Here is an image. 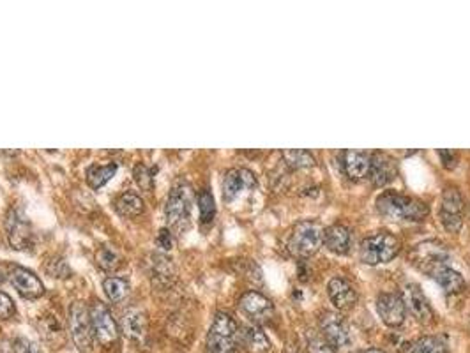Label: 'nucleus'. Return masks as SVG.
<instances>
[{
	"label": "nucleus",
	"mask_w": 470,
	"mask_h": 353,
	"mask_svg": "<svg viewBox=\"0 0 470 353\" xmlns=\"http://www.w3.org/2000/svg\"><path fill=\"white\" fill-rule=\"evenodd\" d=\"M283 159L290 168L295 169H304L311 168L316 165L315 155L309 151H299V148H292V151H283Z\"/></svg>",
	"instance_id": "29"
},
{
	"label": "nucleus",
	"mask_w": 470,
	"mask_h": 353,
	"mask_svg": "<svg viewBox=\"0 0 470 353\" xmlns=\"http://www.w3.org/2000/svg\"><path fill=\"white\" fill-rule=\"evenodd\" d=\"M403 304L405 309H407L408 313L415 318L421 324H428L434 318V311H431V305L428 302L427 295L422 293L421 286L415 283H408L407 286L403 288Z\"/></svg>",
	"instance_id": "14"
},
{
	"label": "nucleus",
	"mask_w": 470,
	"mask_h": 353,
	"mask_svg": "<svg viewBox=\"0 0 470 353\" xmlns=\"http://www.w3.org/2000/svg\"><path fill=\"white\" fill-rule=\"evenodd\" d=\"M327 295H329L331 302L340 311H349L357 302L356 290H354V286L345 277H333L327 283Z\"/></svg>",
	"instance_id": "18"
},
{
	"label": "nucleus",
	"mask_w": 470,
	"mask_h": 353,
	"mask_svg": "<svg viewBox=\"0 0 470 353\" xmlns=\"http://www.w3.org/2000/svg\"><path fill=\"white\" fill-rule=\"evenodd\" d=\"M156 242H158V246L161 247V249L170 251L173 247V235H172V232H170L168 228H161V230H159L158 239H156Z\"/></svg>",
	"instance_id": "36"
},
{
	"label": "nucleus",
	"mask_w": 470,
	"mask_h": 353,
	"mask_svg": "<svg viewBox=\"0 0 470 353\" xmlns=\"http://www.w3.org/2000/svg\"><path fill=\"white\" fill-rule=\"evenodd\" d=\"M18 342H20V346H18L20 353H43L36 342H30V341H27V339H20Z\"/></svg>",
	"instance_id": "38"
},
{
	"label": "nucleus",
	"mask_w": 470,
	"mask_h": 353,
	"mask_svg": "<svg viewBox=\"0 0 470 353\" xmlns=\"http://www.w3.org/2000/svg\"><path fill=\"white\" fill-rule=\"evenodd\" d=\"M401 242L389 232H379L364 237L359 247L361 260L366 265L387 263L400 253Z\"/></svg>",
	"instance_id": "2"
},
{
	"label": "nucleus",
	"mask_w": 470,
	"mask_h": 353,
	"mask_svg": "<svg viewBox=\"0 0 470 353\" xmlns=\"http://www.w3.org/2000/svg\"><path fill=\"white\" fill-rule=\"evenodd\" d=\"M239 339L244 346H246L248 352L251 353H269L271 352V341L265 335V332L262 331L260 325H248L243 331L239 332Z\"/></svg>",
	"instance_id": "23"
},
{
	"label": "nucleus",
	"mask_w": 470,
	"mask_h": 353,
	"mask_svg": "<svg viewBox=\"0 0 470 353\" xmlns=\"http://www.w3.org/2000/svg\"><path fill=\"white\" fill-rule=\"evenodd\" d=\"M135 181L144 191H151L152 186H154V173L151 168L140 162L135 166Z\"/></svg>",
	"instance_id": "33"
},
{
	"label": "nucleus",
	"mask_w": 470,
	"mask_h": 353,
	"mask_svg": "<svg viewBox=\"0 0 470 353\" xmlns=\"http://www.w3.org/2000/svg\"><path fill=\"white\" fill-rule=\"evenodd\" d=\"M6 235L9 246L16 251H25L32 246L34 232L29 217L22 209H11L6 216Z\"/></svg>",
	"instance_id": "7"
},
{
	"label": "nucleus",
	"mask_w": 470,
	"mask_h": 353,
	"mask_svg": "<svg viewBox=\"0 0 470 353\" xmlns=\"http://www.w3.org/2000/svg\"><path fill=\"white\" fill-rule=\"evenodd\" d=\"M357 353H386V352H382V349H377V348H370V349H361V352H357Z\"/></svg>",
	"instance_id": "39"
},
{
	"label": "nucleus",
	"mask_w": 470,
	"mask_h": 353,
	"mask_svg": "<svg viewBox=\"0 0 470 353\" xmlns=\"http://www.w3.org/2000/svg\"><path fill=\"white\" fill-rule=\"evenodd\" d=\"M60 265H64V261L62 260H59V261H57V267H60ZM52 272H53V277H55V274H57V277H60V274H59V269H53L52 270ZM52 272H50V274H52Z\"/></svg>",
	"instance_id": "40"
},
{
	"label": "nucleus",
	"mask_w": 470,
	"mask_h": 353,
	"mask_svg": "<svg viewBox=\"0 0 470 353\" xmlns=\"http://www.w3.org/2000/svg\"><path fill=\"white\" fill-rule=\"evenodd\" d=\"M377 209L393 221H422L430 214V207L414 196L386 191L377 198Z\"/></svg>",
	"instance_id": "1"
},
{
	"label": "nucleus",
	"mask_w": 470,
	"mask_h": 353,
	"mask_svg": "<svg viewBox=\"0 0 470 353\" xmlns=\"http://www.w3.org/2000/svg\"><path fill=\"white\" fill-rule=\"evenodd\" d=\"M323 244L335 254H347L352 246V232L345 225H333L323 230Z\"/></svg>",
	"instance_id": "19"
},
{
	"label": "nucleus",
	"mask_w": 470,
	"mask_h": 353,
	"mask_svg": "<svg viewBox=\"0 0 470 353\" xmlns=\"http://www.w3.org/2000/svg\"><path fill=\"white\" fill-rule=\"evenodd\" d=\"M39 334L50 348L57 349L66 342V332L55 314H43L39 318Z\"/></svg>",
	"instance_id": "22"
},
{
	"label": "nucleus",
	"mask_w": 470,
	"mask_h": 353,
	"mask_svg": "<svg viewBox=\"0 0 470 353\" xmlns=\"http://www.w3.org/2000/svg\"><path fill=\"white\" fill-rule=\"evenodd\" d=\"M15 302L8 293L0 291V320H9L15 314Z\"/></svg>",
	"instance_id": "35"
},
{
	"label": "nucleus",
	"mask_w": 470,
	"mask_h": 353,
	"mask_svg": "<svg viewBox=\"0 0 470 353\" xmlns=\"http://www.w3.org/2000/svg\"><path fill=\"white\" fill-rule=\"evenodd\" d=\"M122 332L128 335L133 341H140V339L145 338V332H147V317L142 309L138 307H129L126 309V313L122 314Z\"/></svg>",
	"instance_id": "20"
},
{
	"label": "nucleus",
	"mask_w": 470,
	"mask_h": 353,
	"mask_svg": "<svg viewBox=\"0 0 470 353\" xmlns=\"http://www.w3.org/2000/svg\"><path fill=\"white\" fill-rule=\"evenodd\" d=\"M117 162H110V165H94L87 169V182L92 189L103 188L107 182L114 179L117 173Z\"/></svg>",
	"instance_id": "26"
},
{
	"label": "nucleus",
	"mask_w": 470,
	"mask_h": 353,
	"mask_svg": "<svg viewBox=\"0 0 470 353\" xmlns=\"http://www.w3.org/2000/svg\"><path fill=\"white\" fill-rule=\"evenodd\" d=\"M463 209L465 202L462 193L456 188H448L441 198V223L449 233H456L463 225Z\"/></svg>",
	"instance_id": "11"
},
{
	"label": "nucleus",
	"mask_w": 470,
	"mask_h": 353,
	"mask_svg": "<svg viewBox=\"0 0 470 353\" xmlns=\"http://www.w3.org/2000/svg\"><path fill=\"white\" fill-rule=\"evenodd\" d=\"M199 210H200V219L202 223H210L216 216V203H214L213 193L203 189L199 195Z\"/></svg>",
	"instance_id": "32"
},
{
	"label": "nucleus",
	"mask_w": 470,
	"mask_h": 353,
	"mask_svg": "<svg viewBox=\"0 0 470 353\" xmlns=\"http://www.w3.org/2000/svg\"><path fill=\"white\" fill-rule=\"evenodd\" d=\"M323 244V228L315 221H301L294 226L288 249L302 258L313 256Z\"/></svg>",
	"instance_id": "5"
},
{
	"label": "nucleus",
	"mask_w": 470,
	"mask_h": 353,
	"mask_svg": "<svg viewBox=\"0 0 470 353\" xmlns=\"http://www.w3.org/2000/svg\"><path fill=\"white\" fill-rule=\"evenodd\" d=\"M96 261L103 270H107V272H114V270H117L119 267H121L122 256L119 254V251L115 249V247L105 246L98 251Z\"/></svg>",
	"instance_id": "31"
},
{
	"label": "nucleus",
	"mask_w": 470,
	"mask_h": 353,
	"mask_svg": "<svg viewBox=\"0 0 470 353\" xmlns=\"http://www.w3.org/2000/svg\"><path fill=\"white\" fill-rule=\"evenodd\" d=\"M103 290L107 293V297L110 298L112 302L119 304V302L124 300L129 293V281L124 279V277H115L110 276L105 279L103 283Z\"/></svg>",
	"instance_id": "28"
},
{
	"label": "nucleus",
	"mask_w": 470,
	"mask_h": 353,
	"mask_svg": "<svg viewBox=\"0 0 470 353\" xmlns=\"http://www.w3.org/2000/svg\"><path fill=\"white\" fill-rule=\"evenodd\" d=\"M370 181L375 186H387L398 176V162L386 152H375L370 155Z\"/></svg>",
	"instance_id": "15"
},
{
	"label": "nucleus",
	"mask_w": 470,
	"mask_h": 353,
	"mask_svg": "<svg viewBox=\"0 0 470 353\" xmlns=\"http://www.w3.org/2000/svg\"><path fill=\"white\" fill-rule=\"evenodd\" d=\"M9 281L16 291L25 298H39L44 293V286L39 277L23 267H13L9 270Z\"/></svg>",
	"instance_id": "17"
},
{
	"label": "nucleus",
	"mask_w": 470,
	"mask_h": 353,
	"mask_svg": "<svg viewBox=\"0 0 470 353\" xmlns=\"http://www.w3.org/2000/svg\"><path fill=\"white\" fill-rule=\"evenodd\" d=\"M90 311V321H92V332L98 342L103 346H112L119 338V328L115 324L114 317H112L110 309L103 304V302H94Z\"/></svg>",
	"instance_id": "10"
},
{
	"label": "nucleus",
	"mask_w": 470,
	"mask_h": 353,
	"mask_svg": "<svg viewBox=\"0 0 470 353\" xmlns=\"http://www.w3.org/2000/svg\"><path fill=\"white\" fill-rule=\"evenodd\" d=\"M377 311H379V317L382 318L387 327H400L405 321V314H407L401 295L391 293V291L379 295Z\"/></svg>",
	"instance_id": "16"
},
{
	"label": "nucleus",
	"mask_w": 470,
	"mask_h": 353,
	"mask_svg": "<svg viewBox=\"0 0 470 353\" xmlns=\"http://www.w3.org/2000/svg\"><path fill=\"white\" fill-rule=\"evenodd\" d=\"M239 327L228 313H217L209 328L206 353H235Z\"/></svg>",
	"instance_id": "3"
},
{
	"label": "nucleus",
	"mask_w": 470,
	"mask_h": 353,
	"mask_svg": "<svg viewBox=\"0 0 470 353\" xmlns=\"http://www.w3.org/2000/svg\"><path fill=\"white\" fill-rule=\"evenodd\" d=\"M4 279H6V272H4V269L0 267V284L4 283Z\"/></svg>",
	"instance_id": "41"
},
{
	"label": "nucleus",
	"mask_w": 470,
	"mask_h": 353,
	"mask_svg": "<svg viewBox=\"0 0 470 353\" xmlns=\"http://www.w3.org/2000/svg\"><path fill=\"white\" fill-rule=\"evenodd\" d=\"M342 165L352 181H359L370 172V154L361 151H345L342 152Z\"/></svg>",
	"instance_id": "21"
},
{
	"label": "nucleus",
	"mask_w": 470,
	"mask_h": 353,
	"mask_svg": "<svg viewBox=\"0 0 470 353\" xmlns=\"http://www.w3.org/2000/svg\"><path fill=\"white\" fill-rule=\"evenodd\" d=\"M448 258L449 256L445 246H442L441 242H435V240L417 244L410 253L412 263L417 269H421L422 272H430V276L435 270L448 263Z\"/></svg>",
	"instance_id": "9"
},
{
	"label": "nucleus",
	"mask_w": 470,
	"mask_h": 353,
	"mask_svg": "<svg viewBox=\"0 0 470 353\" xmlns=\"http://www.w3.org/2000/svg\"><path fill=\"white\" fill-rule=\"evenodd\" d=\"M69 331L74 345L81 353H88L94 342V332H92L90 311L85 307L83 302H74L69 309Z\"/></svg>",
	"instance_id": "6"
},
{
	"label": "nucleus",
	"mask_w": 470,
	"mask_h": 353,
	"mask_svg": "<svg viewBox=\"0 0 470 353\" xmlns=\"http://www.w3.org/2000/svg\"><path fill=\"white\" fill-rule=\"evenodd\" d=\"M193 209V191L192 186L186 182H179L173 186L170 191L168 200H166V221L168 225L175 230H186L192 219Z\"/></svg>",
	"instance_id": "4"
},
{
	"label": "nucleus",
	"mask_w": 470,
	"mask_h": 353,
	"mask_svg": "<svg viewBox=\"0 0 470 353\" xmlns=\"http://www.w3.org/2000/svg\"><path fill=\"white\" fill-rule=\"evenodd\" d=\"M144 200L140 198L136 193H124L115 200V210L122 217H136L144 212Z\"/></svg>",
	"instance_id": "27"
},
{
	"label": "nucleus",
	"mask_w": 470,
	"mask_h": 353,
	"mask_svg": "<svg viewBox=\"0 0 470 353\" xmlns=\"http://www.w3.org/2000/svg\"><path fill=\"white\" fill-rule=\"evenodd\" d=\"M408 353H448L444 341L434 335L421 338L408 346Z\"/></svg>",
	"instance_id": "30"
},
{
	"label": "nucleus",
	"mask_w": 470,
	"mask_h": 353,
	"mask_svg": "<svg viewBox=\"0 0 470 353\" xmlns=\"http://www.w3.org/2000/svg\"><path fill=\"white\" fill-rule=\"evenodd\" d=\"M308 353H336V352L331 348V346L327 345L323 338H320V335H309Z\"/></svg>",
	"instance_id": "34"
},
{
	"label": "nucleus",
	"mask_w": 470,
	"mask_h": 353,
	"mask_svg": "<svg viewBox=\"0 0 470 353\" xmlns=\"http://www.w3.org/2000/svg\"><path fill=\"white\" fill-rule=\"evenodd\" d=\"M152 281L158 286H170L175 279V269L166 254H154L152 256Z\"/></svg>",
	"instance_id": "24"
},
{
	"label": "nucleus",
	"mask_w": 470,
	"mask_h": 353,
	"mask_svg": "<svg viewBox=\"0 0 470 353\" xmlns=\"http://www.w3.org/2000/svg\"><path fill=\"white\" fill-rule=\"evenodd\" d=\"M257 188V176L253 172L246 168H235L227 172L223 181V198L224 202H234L243 193L251 191Z\"/></svg>",
	"instance_id": "13"
},
{
	"label": "nucleus",
	"mask_w": 470,
	"mask_h": 353,
	"mask_svg": "<svg viewBox=\"0 0 470 353\" xmlns=\"http://www.w3.org/2000/svg\"><path fill=\"white\" fill-rule=\"evenodd\" d=\"M438 155H441L442 162H444L445 168H455L458 165V158H456L455 152L451 151H438Z\"/></svg>",
	"instance_id": "37"
},
{
	"label": "nucleus",
	"mask_w": 470,
	"mask_h": 353,
	"mask_svg": "<svg viewBox=\"0 0 470 353\" xmlns=\"http://www.w3.org/2000/svg\"><path fill=\"white\" fill-rule=\"evenodd\" d=\"M239 307L255 325L265 324L274 314V305H272V302L265 295H262L260 291H246L241 297Z\"/></svg>",
	"instance_id": "12"
},
{
	"label": "nucleus",
	"mask_w": 470,
	"mask_h": 353,
	"mask_svg": "<svg viewBox=\"0 0 470 353\" xmlns=\"http://www.w3.org/2000/svg\"><path fill=\"white\" fill-rule=\"evenodd\" d=\"M431 277L437 281L438 286H441L442 290H444V293H448V295L456 293V291L462 290L463 284H465L462 274H459L458 270L448 267V265H444V267L435 270V272L431 274Z\"/></svg>",
	"instance_id": "25"
},
{
	"label": "nucleus",
	"mask_w": 470,
	"mask_h": 353,
	"mask_svg": "<svg viewBox=\"0 0 470 353\" xmlns=\"http://www.w3.org/2000/svg\"><path fill=\"white\" fill-rule=\"evenodd\" d=\"M320 331H322V338L325 339L327 345L331 346L335 352L336 349L345 352L352 345L349 325L343 320L342 314L333 313V311L322 313V317H320Z\"/></svg>",
	"instance_id": "8"
}]
</instances>
